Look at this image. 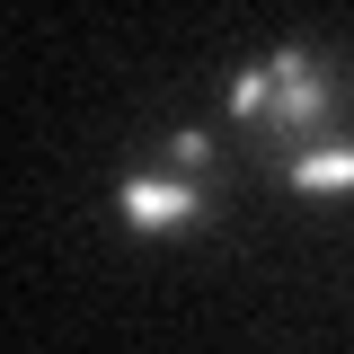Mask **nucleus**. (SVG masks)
Here are the masks:
<instances>
[{"label": "nucleus", "mask_w": 354, "mask_h": 354, "mask_svg": "<svg viewBox=\"0 0 354 354\" xmlns=\"http://www.w3.org/2000/svg\"><path fill=\"white\" fill-rule=\"evenodd\" d=\"M230 124L257 160L301 169L310 151L354 142V71L319 44H274L230 80Z\"/></svg>", "instance_id": "f257e3e1"}, {"label": "nucleus", "mask_w": 354, "mask_h": 354, "mask_svg": "<svg viewBox=\"0 0 354 354\" xmlns=\"http://www.w3.org/2000/svg\"><path fill=\"white\" fill-rule=\"evenodd\" d=\"M115 213H124V230H142V239L195 230V221L213 213V142H204V133H177L160 169H133L124 186H115Z\"/></svg>", "instance_id": "f03ea898"}, {"label": "nucleus", "mask_w": 354, "mask_h": 354, "mask_svg": "<svg viewBox=\"0 0 354 354\" xmlns=\"http://www.w3.org/2000/svg\"><path fill=\"white\" fill-rule=\"evenodd\" d=\"M283 186H292V195H354V142L310 151L301 169H283Z\"/></svg>", "instance_id": "7ed1b4c3"}]
</instances>
